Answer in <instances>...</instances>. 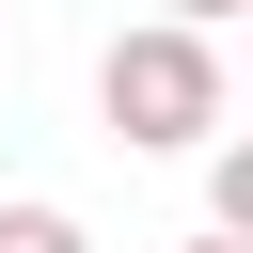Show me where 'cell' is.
Instances as JSON below:
<instances>
[{
  "instance_id": "cell-1",
  "label": "cell",
  "mask_w": 253,
  "mask_h": 253,
  "mask_svg": "<svg viewBox=\"0 0 253 253\" xmlns=\"http://www.w3.org/2000/svg\"><path fill=\"white\" fill-rule=\"evenodd\" d=\"M95 111H111V142H142V158H190V142H221V111H237V79H221V32H190V16H142V32H111V47H95Z\"/></svg>"
},
{
  "instance_id": "cell-2",
  "label": "cell",
  "mask_w": 253,
  "mask_h": 253,
  "mask_svg": "<svg viewBox=\"0 0 253 253\" xmlns=\"http://www.w3.org/2000/svg\"><path fill=\"white\" fill-rule=\"evenodd\" d=\"M206 221H221V237H253V126H237V142H206Z\"/></svg>"
},
{
  "instance_id": "cell-3",
  "label": "cell",
  "mask_w": 253,
  "mask_h": 253,
  "mask_svg": "<svg viewBox=\"0 0 253 253\" xmlns=\"http://www.w3.org/2000/svg\"><path fill=\"white\" fill-rule=\"evenodd\" d=\"M0 253H95V237H79L63 206H32V190H16V206H0Z\"/></svg>"
},
{
  "instance_id": "cell-4",
  "label": "cell",
  "mask_w": 253,
  "mask_h": 253,
  "mask_svg": "<svg viewBox=\"0 0 253 253\" xmlns=\"http://www.w3.org/2000/svg\"><path fill=\"white\" fill-rule=\"evenodd\" d=\"M158 16H190V32H221V16H253V0H158Z\"/></svg>"
},
{
  "instance_id": "cell-5",
  "label": "cell",
  "mask_w": 253,
  "mask_h": 253,
  "mask_svg": "<svg viewBox=\"0 0 253 253\" xmlns=\"http://www.w3.org/2000/svg\"><path fill=\"white\" fill-rule=\"evenodd\" d=\"M190 253H253V237H221V221H206V237H190Z\"/></svg>"
},
{
  "instance_id": "cell-6",
  "label": "cell",
  "mask_w": 253,
  "mask_h": 253,
  "mask_svg": "<svg viewBox=\"0 0 253 253\" xmlns=\"http://www.w3.org/2000/svg\"><path fill=\"white\" fill-rule=\"evenodd\" d=\"M0 47H16V16H0Z\"/></svg>"
}]
</instances>
